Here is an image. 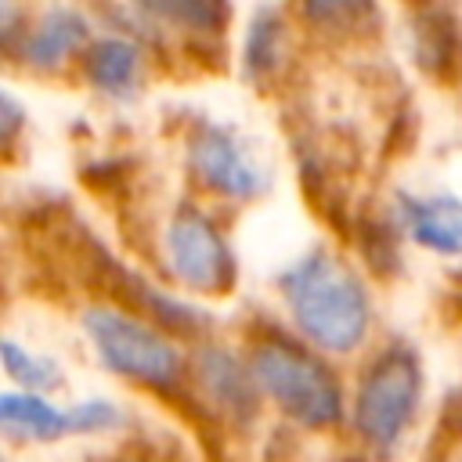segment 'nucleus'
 Returning a JSON list of instances; mask_svg holds the SVG:
<instances>
[{
  "label": "nucleus",
  "mask_w": 462,
  "mask_h": 462,
  "mask_svg": "<svg viewBox=\"0 0 462 462\" xmlns=\"http://www.w3.org/2000/svg\"><path fill=\"white\" fill-rule=\"evenodd\" d=\"M141 14L180 32H217L227 22V0H137Z\"/></svg>",
  "instance_id": "obj_14"
},
{
  "label": "nucleus",
  "mask_w": 462,
  "mask_h": 462,
  "mask_svg": "<svg viewBox=\"0 0 462 462\" xmlns=\"http://www.w3.org/2000/svg\"><path fill=\"white\" fill-rule=\"evenodd\" d=\"M22 123H25V112H22L18 97L0 87V141H11L22 130Z\"/></svg>",
  "instance_id": "obj_16"
},
{
  "label": "nucleus",
  "mask_w": 462,
  "mask_h": 462,
  "mask_svg": "<svg viewBox=\"0 0 462 462\" xmlns=\"http://www.w3.org/2000/svg\"><path fill=\"white\" fill-rule=\"evenodd\" d=\"M397 220L404 235L437 253V256H462V199L437 191V195H397Z\"/></svg>",
  "instance_id": "obj_7"
},
{
  "label": "nucleus",
  "mask_w": 462,
  "mask_h": 462,
  "mask_svg": "<svg viewBox=\"0 0 462 462\" xmlns=\"http://www.w3.org/2000/svg\"><path fill=\"white\" fill-rule=\"evenodd\" d=\"M0 368L18 390L32 393H51L65 383V372L51 354H36L18 339H0Z\"/></svg>",
  "instance_id": "obj_13"
},
{
  "label": "nucleus",
  "mask_w": 462,
  "mask_h": 462,
  "mask_svg": "<svg viewBox=\"0 0 462 462\" xmlns=\"http://www.w3.org/2000/svg\"><path fill=\"white\" fill-rule=\"evenodd\" d=\"M285 22L278 18V11L260 7L242 36V69L249 79H267L282 69L285 61Z\"/></svg>",
  "instance_id": "obj_12"
},
{
  "label": "nucleus",
  "mask_w": 462,
  "mask_h": 462,
  "mask_svg": "<svg viewBox=\"0 0 462 462\" xmlns=\"http://www.w3.org/2000/svg\"><path fill=\"white\" fill-rule=\"evenodd\" d=\"M162 249L170 271L195 292H224L235 282V253L224 231L191 206L170 217Z\"/></svg>",
  "instance_id": "obj_5"
},
{
  "label": "nucleus",
  "mask_w": 462,
  "mask_h": 462,
  "mask_svg": "<svg viewBox=\"0 0 462 462\" xmlns=\"http://www.w3.org/2000/svg\"><path fill=\"white\" fill-rule=\"evenodd\" d=\"M249 368L260 393H267L296 426L328 430L343 419L339 379L307 346L285 336H263L249 354Z\"/></svg>",
  "instance_id": "obj_2"
},
{
  "label": "nucleus",
  "mask_w": 462,
  "mask_h": 462,
  "mask_svg": "<svg viewBox=\"0 0 462 462\" xmlns=\"http://www.w3.org/2000/svg\"><path fill=\"white\" fill-rule=\"evenodd\" d=\"M87 79L108 97H134L144 79L141 47L126 36H105L87 47Z\"/></svg>",
  "instance_id": "obj_11"
},
{
  "label": "nucleus",
  "mask_w": 462,
  "mask_h": 462,
  "mask_svg": "<svg viewBox=\"0 0 462 462\" xmlns=\"http://www.w3.org/2000/svg\"><path fill=\"white\" fill-rule=\"evenodd\" d=\"M76 433L72 408H58L47 393L0 390V437L18 444H51Z\"/></svg>",
  "instance_id": "obj_8"
},
{
  "label": "nucleus",
  "mask_w": 462,
  "mask_h": 462,
  "mask_svg": "<svg viewBox=\"0 0 462 462\" xmlns=\"http://www.w3.org/2000/svg\"><path fill=\"white\" fill-rule=\"evenodd\" d=\"M83 47H90V22L76 7H54L22 40V58L32 69L47 72V69H61Z\"/></svg>",
  "instance_id": "obj_10"
},
{
  "label": "nucleus",
  "mask_w": 462,
  "mask_h": 462,
  "mask_svg": "<svg viewBox=\"0 0 462 462\" xmlns=\"http://www.w3.org/2000/svg\"><path fill=\"white\" fill-rule=\"evenodd\" d=\"M278 289L296 332L310 346L325 354H350L365 343L372 328V300L361 274L343 256L310 249L282 271Z\"/></svg>",
  "instance_id": "obj_1"
},
{
  "label": "nucleus",
  "mask_w": 462,
  "mask_h": 462,
  "mask_svg": "<svg viewBox=\"0 0 462 462\" xmlns=\"http://www.w3.org/2000/svg\"><path fill=\"white\" fill-rule=\"evenodd\" d=\"M14 18H18V0H0V36L14 29Z\"/></svg>",
  "instance_id": "obj_17"
},
{
  "label": "nucleus",
  "mask_w": 462,
  "mask_h": 462,
  "mask_svg": "<svg viewBox=\"0 0 462 462\" xmlns=\"http://www.w3.org/2000/svg\"><path fill=\"white\" fill-rule=\"evenodd\" d=\"M83 332L101 357V365L148 390H173L184 379V354L170 336L137 314L116 307H90L83 314Z\"/></svg>",
  "instance_id": "obj_4"
},
{
  "label": "nucleus",
  "mask_w": 462,
  "mask_h": 462,
  "mask_svg": "<svg viewBox=\"0 0 462 462\" xmlns=\"http://www.w3.org/2000/svg\"><path fill=\"white\" fill-rule=\"evenodd\" d=\"M199 386L209 393L217 408H224L235 419H245L256 411L260 386L249 368V361H238L224 346H206L199 354Z\"/></svg>",
  "instance_id": "obj_9"
},
{
  "label": "nucleus",
  "mask_w": 462,
  "mask_h": 462,
  "mask_svg": "<svg viewBox=\"0 0 462 462\" xmlns=\"http://www.w3.org/2000/svg\"><path fill=\"white\" fill-rule=\"evenodd\" d=\"M422 397V365L411 346H386L368 361L354 393V430L365 444L393 451L415 422Z\"/></svg>",
  "instance_id": "obj_3"
},
{
  "label": "nucleus",
  "mask_w": 462,
  "mask_h": 462,
  "mask_svg": "<svg viewBox=\"0 0 462 462\" xmlns=\"http://www.w3.org/2000/svg\"><path fill=\"white\" fill-rule=\"evenodd\" d=\"M303 18L328 32V36H346V32H361L365 25L375 22L379 4L375 0H296Z\"/></svg>",
  "instance_id": "obj_15"
},
{
  "label": "nucleus",
  "mask_w": 462,
  "mask_h": 462,
  "mask_svg": "<svg viewBox=\"0 0 462 462\" xmlns=\"http://www.w3.org/2000/svg\"><path fill=\"white\" fill-rule=\"evenodd\" d=\"M188 162L209 191L235 199V202L256 199L267 188V166L256 159V152L235 130L217 126V123H206L191 134Z\"/></svg>",
  "instance_id": "obj_6"
}]
</instances>
